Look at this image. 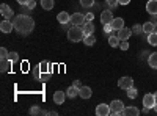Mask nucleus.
<instances>
[{"label":"nucleus","mask_w":157,"mask_h":116,"mask_svg":"<svg viewBox=\"0 0 157 116\" xmlns=\"http://www.w3.org/2000/svg\"><path fill=\"white\" fill-rule=\"evenodd\" d=\"M13 24H14V30L19 35H22V36H27V35H30L35 30V19L30 17L29 14L16 16L14 21H13Z\"/></svg>","instance_id":"nucleus-1"},{"label":"nucleus","mask_w":157,"mask_h":116,"mask_svg":"<svg viewBox=\"0 0 157 116\" xmlns=\"http://www.w3.org/2000/svg\"><path fill=\"white\" fill-rule=\"evenodd\" d=\"M83 38H85V32H83V27H80V25H72L68 30V39L71 43H80L83 41Z\"/></svg>","instance_id":"nucleus-2"},{"label":"nucleus","mask_w":157,"mask_h":116,"mask_svg":"<svg viewBox=\"0 0 157 116\" xmlns=\"http://www.w3.org/2000/svg\"><path fill=\"white\" fill-rule=\"evenodd\" d=\"M124 104L123 100H118L115 99L113 102H110V108H112V114H123V110H124Z\"/></svg>","instance_id":"nucleus-3"},{"label":"nucleus","mask_w":157,"mask_h":116,"mask_svg":"<svg viewBox=\"0 0 157 116\" xmlns=\"http://www.w3.org/2000/svg\"><path fill=\"white\" fill-rule=\"evenodd\" d=\"M118 86H120L121 89H126V91H127L129 88L134 86V79H132V77H129V75L121 77V79L118 80Z\"/></svg>","instance_id":"nucleus-4"},{"label":"nucleus","mask_w":157,"mask_h":116,"mask_svg":"<svg viewBox=\"0 0 157 116\" xmlns=\"http://www.w3.org/2000/svg\"><path fill=\"white\" fill-rule=\"evenodd\" d=\"M86 22V19H85V14H82V13H74V14L71 16V24L72 25H82Z\"/></svg>","instance_id":"nucleus-5"},{"label":"nucleus","mask_w":157,"mask_h":116,"mask_svg":"<svg viewBox=\"0 0 157 116\" xmlns=\"http://www.w3.org/2000/svg\"><path fill=\"white\" fill-rule=\"evenodd\" d=\"M0 30H2V33H11L13 30H14V24H13L10 19H3L2 22H0Z\"/></svg>","instance_id":"nucleus-6"},{"label":"nucleus","mask_w":157,"mask_h":116,"mask_svg":"<svg viewBox=\"0 0 157 116\" xmlns=\"http://www.w3.org/2000/svg\"><path fill=\"white\" fill-rule=\"evenodd\" d=\"M96 114H98V116H109V114H112L110 105H107V104H99V105L96 107Z\"/></svg>","instance_id":"nucleus-7"},{"label":"nucleus","mask_w":157,"mask_h":116,"mask_svg":"<svg viewBox=\"0 0 157 116\" xmlns=\"http://www.w3.org/2000/svg\"><path fill=\"white\" fill-rule=\"evenodd\" d=\"M0 13H2V16H3L5 19L14 17V11H13V9L10 8V5H6V3H2V5H0Z\"/></svg>","instance_id":"nucleus-8"},{"label":"nucleus","mask_w":157,"mask_h":116,"mask_svg":"<svg viewBox=\"0 0 157 116\" xmlns=\"http://www.w3.org/2000/svg\"><path fill=\"white\" fill-rule=\"evenodd\" d=\"M118 38H120V41H127L130 36H132V28H127V27H123L121 30H118Z\"/></svg>","instance_id":"nucleus-9"},{"label":"nucleus","mask_w":157,"mask_h":116,"mask_svg":"<svg viewBox=\"0 0 157 116\" xmlns=\"http://www.w3.org/2000/svg\"><path fill=\"white\" fill-rule=\"evenodd\" d=\"M113 13H112V9L109 8V9H105V11H102V14H101V22H102V25L104 24H112L113 22Z\"/></svg>","instance_id":"nucleus-10"},{"label":"nucleus","mask_w":157,"mask_h":116,"mask_svg":"<svg viewBox=\"0 0 157 116\" xmlns=\"http://www.w3.org/2000/svg\"><path fill=\"white\" fill-rule=\"evenodd\" d=\"M155 102H157V100H155L154 94H145V97H143V105L148 107V108H154Z\"/></svg>","instance_id":"nucleus-11"},{"label":"nucleus","mask_w":157,"mask_h":116,"mask_svg":"<svg viewBox=\"0 0 157 116\" xmlns=\"http://www.w3.org/2000/svg\"><path fill=\"white\" fill-rule=\"evenodd\" d=\"M57 21L61 25H64V24L71 22V14H69V13H66V11H61V13H58V14H57Z\"/></svg>","instance_id":"nucleus-12"},{"label":"nucleus","mask_w":157,"mask_h":116,"mask_svg":"<svg viewBox=\"0 0 157 116\" xmlns=\"http://www.w3.org/2000/svg\"><path fill=\"white\" fill-rule=\"evenodd\" d=\"M78 96H80L82 99H90L91 96H93V89H91L90 86H82L80 89H78Z\"/></svg>","instance_id":"nucleus-13"},{"label":"nucleus","mask_w":157,"mask_h":116,"mask_svg":"<svg viewBox=\"0 0 157 116\" xmlns=\"http://www.w3.org/2000/svg\"><path fill=\"white\" fill-rule=\"evenodd\" d=\"M123 114H124V116H138V114H140V110H138L137 107L127 105V107H124V110H123Z\"/></svg>","instance_id":"nucleus-14"},{"label":"nucleus","mask_w":157,"mask_h":116,"mask_svg":"<svg viewBox=\"0 0 157 116\" xmlns=\"http://www.w3.org/2000/svg\"><path fill=\"white\" fill-rule=\"evenodd\" d=\"M146 11L149 13V14H157V0H148L146 3Z\"/></svg>","instance_id":"nucleus-15"},{"label":"nucleus","mask_w":157,"mask_h":116,"mask_svg":"<svg viewBox=\"0 0 157 116\" xmlns=\"http://www.w3.org/2000/svg\"><path fill=\"white\" fill-rule=\"evenodd\" d=\"M66 97H68L66 93H63V91H57V93H54V102H55L57 105H61Z\"/></svg>","instance_id":"nucleus-16"},{"label":"nucleus","mask_w":157,"mask_h":116,"mask_svg":"<svg viewBox=\"0 0 157 116\" xmlns=\"http://www.w3.org/2000/svg\"><path fill=\"white\" fill-rule=\"evenodd\" d=\"M112 27H113V30H116V32H118V30H121L123 27H126L123 17H115L113 22H112Z\"/></svg>","instance_id":"nucleus-17"},{"label":"nucleus","mask_w":157,"mask_h":116,"mask_svg":"<svg viewBox=\"0 0 157 116\" xmlns=\"http://www.w3.org/2000/svg\"><path fill=\"white\" fill-rule=\"evenodd\" d=\"M78 89H80V88H77V86H69L68 89H66V96L69 97V99H74V97H77L78 96Z\"/></svg>","instance_id":"nucleus-18"},{"label":"nucleus","mask_w":157,"mask_h":116,"mask_svg":"<svg viewBox=\"0 0 157 116\" xmlns=\"http://www.w3.org/2000/svg\"><path fill=\"white\" fill-rule=\"evenodd\" d=\"M82 27H83L85 35H93V33H94V25H93V22H88V21H86Z\"/></svg>","instance_id":"nucleus-19"},{"label":"nucleus","mask_w":157,"mask_h":116,"mask_svg":"<svg viewBox=\"0 0 157 116\" xmlns=\"http://www.w3.org/2000/svg\"><path fill=\"white\" fill-rule=\"evenodd\" d=\"M11 64H13V63H11L8 58H3L2 63H0V71H2V72H8L10 68H11Z\"/></svg>","instance_id":"nucleus-20"},{"label":"nucleus","mask_w":157,"mask_h":116,"mask_svg":"<svg viewBox=\"0 0 157 116\" xmlns=\"http://www.w3.org/2000/svg\"><path fill=\"white\" fill-rule=\"evenodd\" d=\"M154 27H155L154 22H146V24H143V33L151 35V33L154 32Z\"/></svg>","instance_id":"nucleus-21"},{"label":"nucleus","mask_w":157,"mask_h":116,"mask_svg":"<svg viewBox=\"0 0 157 116\" xmlns=\"http://www.w3.org/2000/svg\"><path fill=\"white\" fill-rule=\"evenodd\" d=\"M94 43H96V38H94V35H85V38H83V44H85V46L91 47Z\"/></svg>","instance_id":"nucleus-22"},{"label":"nucleus","mask_w":157,"mask_h":116,"mask_svg":"<svg viewBox=\"0 0 157 116\" xmlns=\"http://www.w3.org/2000/svg\"><path fill=\"white\" fill-rule=\"evenodd\" d=\"M148 64H149L151 68L157 69V52H154V54H149V58H148Z\"/></svg>","instance_id":"nucleus-23"},{"label":"nucleus","mask_w":157,"mask_h":116,"mask_svg":"<svg viewBox=\"0 0 157 116\" xmlns=\"http://www.w3.org/2000/svg\"><path fill=\"white\" fill-rule=\"evenodd\" d=\"M120 38L118 36H113V35H110V38H109V44L112 46V47H120Z\"/></svg>","instance_id":"nucleus-24"},{"label":"nucleus","mask_w":157,"mask_h":116,"mask_svg":"<svg viewBox=\"0 0 157 116\" xmlns=\"http://www.w3.org/2000/svg\"><path fill=\"white\" fill-rule=\"evenodd\" d=\"M41 6L49 11V9H52L55 6V3H54V0H41Z\"/></svg>","instance_id":"nucleus-25"},{"label":"nucleus","mask_w":157,"mask_h":116,"mask_svg":"<svg viewBox=\"0 0 157 116\" xmlns=\"http://www.w3.org/2000/svg\"><path fill=\"white\" fill-rule=\"evenodd\" d=\"M148 43L151 46H157V32H152L151 35H148Z\"/></svg>","instance_id":"nucleus-26"},{"label":"nucleus","mask_w":157,"mask_h":116,"mask_svg":"<svg viewBox=\"0 0 157 116\" xmlns=\"http://www.w3.org/2000/svg\"><path fill=\"white\" fill-rule=\"evenodd\" d=\"M30 114H49V111H44V110H41L39 107H32L30 108Z\"/></svg>","instance_id":"nucleus-27"},{"label":"nucleus","mask_w":157,"mask_h":116,"mask_svg":"<svg viewBox=\"0 0 157 116\" xmlns=\"http://www.w3.org/2000/svg\"><path fill=\"white\" fill-rule=\"evenodd\" d=\"M137 96H138L137 88H134V86H132V88H129V89H127V97H129V99H135Z\"/></svg>","instance_id":"nucleus-28"},{"label":"nucleus","mask_w":157,"mask_h":116,"mask_svg":"<svg viewBox=\"0 0 157 116\" xmlns=\"http://www.w3.org/2000/svg\"><path fill=\"white\" fill-rule=\"evenodd\" d=\"M39 69H41V72H49L50 71V64L47 61H41L39 63Z\"/></svg>","instance_id":"nucleus-29"},{"label":"nucleus","mask_w":157,"mask_h":116,"mask_svg":"<svg viewBox=\"0 0 157 116\" xmlns=\"http://www.w3.org/2000/svg\"><path fill=\"white\" fill-rule=\"evenodd\" d=\"M80 5L83 8H91V6L94 5V0H80Z\"/></svg>","instance_id":"nucleus-30"},{"label":"nucleus","mask_w":157,"mask_h":116,"mask_svg":"<svg viewBox=\"0 0 157 116\" xmlns=\"http://www.w3.org/2000/svg\"><path fill=\"white\" fill-rule=\"evenodd\" d=\"M8 60H10L11 63H16V61L19 60V54H17V52H10V55H8Z\"/></svg>","instance_id":"nucleus-31"},{"label":"nucleus","mask_w":157,"mask_h":116,"mask_svg":"<svg viewBox=\"0 0 157 116\" xmlns=\"http://www.w3.org/2000/svg\"><path fill=\"white\" fill-rule=\"evenodd\" d=\"M132 33H135V35H140V33H143V25H140V24H135L134 27H132Z\"/></svg>","instance_id":"nucleus-32"},{"label":"nucleus","mask_w":157,"mask_h":116,"mask_svg":"<svg viewBox=\"0 0 157 116\" xmlns=\"http://www.w3.org/2000/svg\"><path fill=\"white\" fill-rule=\"evenodd\" d=\"M105 3L109 5L110 9H113V8H116L118 5H120V2H118V0H105Z\"/></svg>","instance_id":"nucleus-33"},{"label":"nucleus","mask_w":157,"mask_h":116,"mask_svg":"<svg viewBox=\"0 0 157 116\" xmlns=\"http://www.w3.org/2000/svg\"><path fill=\"white\" fill-rule=\"evenodd\" d=\"M8 55H10V52H8V50L5 49V47H2V49H0V58H8Z\"/></svg>","instance_id":"nucleus-34"},{"label":"nucleus","mask_w":157,"mask_h":116,"mask_svg":"<svg viewBox=\"0 0 157 116\" xmlns=\"http://www.w3.org/2000/svg\"><path fill=\"white\" fill-rule=\"evenodd\" d=\"M104 32H105L107 35H110L113 32V27H112V24H104Z\"/></svg>","instance_id":"nucleus-35"},{"label":"nucleus","mask_w":157,"mask_h":116,"mask_svg":"<svg viewBox=\"0 0 157 116\" xmlns=\"http://www.w3.org/2000/svg\"><path fill=\"white\" fill-rule=\"evenodd\" d=\"M41 74H43V72H41V69H39V66L33 69V75H35V79H36V80H39V77H41Z\"/></svg>","instance_id":"nucleus-36"},{"label":"nucleus","mask_w":157,"mask_h":116,"mask_svg":"<svg viewBox=\"0 0 157 116\" xmlns=\"http://www.w3.org/2000/svg\"><path fill=\"white\" fill-rule=\"evenodd\" d=\"M29 9H35V6H36V0H29V3L25 5Z\"/></svg>","instance_id":"nucleus-37"},{"label":"nucleus","mask_w":157,"mask_h":116,"mask_svg":"<svg viewBox=\"0 0 157 116\" xmlns=\"http://www.w3.org/2000/svg\"><path fill=\"white\" fill-rule=\"evenodd\" d=\"M120 49H121V50H127V49H129V43H127V41H121V43H120Z\"/></svg>","instance_id":"nucleus-38"},{"label":"nucleus","mask_w":157,"mask_h":116,"mask_svg":"<svg viewBox=\"0 0 157 116\" xmlns=\"http://www.w3.org/2000/svg\"><path fill=\"white\" fill-rule=\"evenodd\" d=\"M85 19H86L88 22H93V19H94V14H93V13H88V14H85Z\"/></svg>","instance_id":"nucleus-39"},{"label":"nucleus","mask_w":157,"mask_h":116,"mask_svg":"<svg viewBox=\"0 0 157 116\" xmlns=\"http://www.w3.org/2000/svg\"><path fill=\"white\" fill-rule=\"evenodd\" d=\"M47 79H49V74L47 72H43L41 77H39V80H41V82H47Z\"/></svg>","instance_id":"nucleus-40"},{"label":"nucleus","mask_w":157,"mask_h":116,"mask_svg":"<svg viewBox=\"0 0 157 116\" xmlns=\"http://www.w3.org/2000/svg\"><path fill=\"white\" fill-rule=\"evenodd\" d=\"M74 86H77V88H82V83H80V80H74V83H72Z\"/></svg>","instance_id":"nucleus-41"},{"label":"nucleus","mask_w":157,"mask_h":116,"mask_svg":"<svg viewBox=\"0 0 157 116\" xmlns=\"http://www.w3.org/2000/svg\"><path fill=\"white\" fill-rule=\"evenodd\" d=\"M118 2H120V5H129L130 0H118Z\"/></svg>","instance_id":"nucleus-42"},{"label":"nucleus","mask_w":157,"mask_h":116,"mask_svg":"<svg viewBox=\"0 0 157 116\" xmlns=\"http://www.w3.org/2000/svg\"><path fill=\"white\" fill-rule=\"evenodd\" d=\"M16 2H17L19 5H27V3H29V0H16Z\"/></svg>","instance_id":"nucleus-43"},{"label":"nucleus","mask_w":157,"mask_h":116,"mask_svg":"<svg viewBox=\"0 0 157 116\" xmlns=\"http://www.w3.org/2000/svg\"><path fill=\"white\" fill-rule=\"evenodd\" d=\"M152 110H154V111L157 113V102H155V105H154V108H152Z\"/></svg>","instance_id":"nucleus-44"},{"label":"nucleus","mask_w":157,"mask_h":116,"mask_svg":"<svg viewBox=\"0 0 157 116\" xmlns=\"http://www.w3.org/2000/svg\"><path fill=\"white\" fill-rule=\"evenodd\" d=\"M154 32H157V24H155V27H154Z\"/></svg>","instance_id":"nucleus-45"},{"label":"nucleus","mask_w":157,"mask_h":116,"mask_svg":"<svg viewBox=\"0 0 157 116\" xmlns=\"http://www.w3.org/2000/svg\"><path fill=\"white\" fill-rule=\"evenodd\" d=\"M154 97H155V100H157V93H154Z\"/></svg>","instance_id":"nucleus-46"}]
</instances>
